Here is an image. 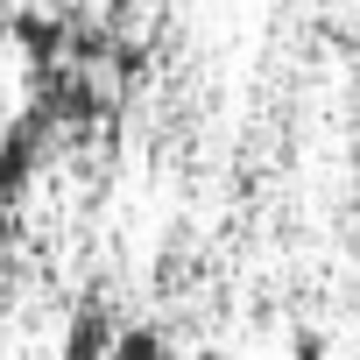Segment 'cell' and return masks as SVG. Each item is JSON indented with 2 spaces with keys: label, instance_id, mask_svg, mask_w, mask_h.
<instances>
[{
  "label": "cell",
  "instance_id": "obj_1",
  "mask_svg": "<svg viewBox=\"0 0 360 360\" xmlns=\"http://www.w3.org/2000/svg\"><path fill=\"white\" fill-rule=\"evenodd\" d=\"M43 148H50V113L43 106H22L15 120H0V205H22L36 169H43Z\"/></svg>",
  "mask_w": 360,
  "mask_h": 360
},
{
  "label": "cell",
  "instance_id": "obj_2",
  "mask_svg": "<svg viewBox=\"0 0 360 360\" xmlns=\"http://www.w3.org/2000/svg\"><path fill=\"white\" fill-rule=\"evenodd\" d=\"M71 8H8V43L22 50L29 71H50L71 57Z\"/></svg>",
  "mask_w": 360,
  "mask_h": 360
},
{
  "label": "cell",
  "instance_id": "obj_3",
  "mask_svg": "<svg viewBox=\"0 0 360 360\" xmlns=\"http://www.w3.org/2000/svg\"><path fill=\"white\" fill-rule=\"evenodd\" d=\"M113 339H120L113 304H106V297H85V304L64 318V332H57V360H113Z\"/></svg>",
  "mask_w": 360,
  "mask_h": 360
},
{
  "label": "cell",
  "instance_id": "obj_4",
  "mask_svg": "<svg viewBox=\"0 0 360 360\" xmlns=\"http://www.w3.org/2000/svg\"><path fill=\"white\" fill-rule=\"evenodd\" d=\"M113 360H176V353H169V332H162L155 318H134V325H120Z\"/></svg>",
  "mask_w": 360,
  "mask_h": 360
},
{
  "label": "cell",
  "instance_id": "obj_5",
  "mask_svg": "<svg viewBox=\"0 0 360 360\" xmlns=\"http://www.w3.org/2000/svg\"><path fill=\"white\" fill-rule=\"evenodd\" d=\"M290 360H332V339H325L318 325H297V332H290Z\"/></svg>",
  "mask_w": 360,
  "mask_h": 360
},
{
  "label": "cell",
  "instance_id": "obj_6",
  "mask_svg": "<svg viewBox=\"0 0 360 360\" xmlns=\"http://www.w3.org/2000/svg\"><path fill=\"white\" fill-rule=\"evenodd\" d=\"M191 360H233V353H226V346H198Z\"/></svg>",
  "mask_w": 360,
  "mask_h": 360
},
{
  "label": "cell",
  "instance_id": "obj_7",
  "mask_svg": "<svg viewBox=\"0 0 360 360\" xmlns=\"http://www.w3.org/2000/svg\"><path fill=\"white\" fill-rule=\"evenodd\" d=\"M0 318H8V304H0Z\"/></svg>",
  "mask_w": 360,
  "mask_h": 360
},
{
  "label": "cell",
  "instance_id": "obj_8",
  "mask_svg": "<svg viewBox=\"0 0 360 360\" xmlns=\"http://www.w3.org/2000/svg\"><path fill=\"white\" fill-rule=\"evenodd\" d=\"M0 8H8V0H0Z\"/></svg>",
  "mask_w": 360,
  "mask_h": 360
}]
</instances>
